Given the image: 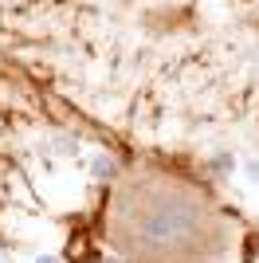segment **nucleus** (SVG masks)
<instances>
[{
    "label": "nucleus",
    "instance_id": "obj_1",
    "mask_svg": "<svg viewBox=\"0 0 259 263\" xmlns=\"http://www.w3.org/2000/svg\"><path fill=\"white\" fill-rule=\"evenodd\" d=\"M90 173H95L98 181H110V177H114V161H110L106 154H98L95 161H90Z\"/></svg>",
    "mask_w": 259,
    "mask_h": 263
},
{
    "label": "nucleus",
    "instance_id": "obj_2",
    "mask_svg": "<svg viewBox=\"0 0 259 263\" xmlns=\"http://www.w3.org/2000/svg\"><path fill=\"white\" fill-rule=\"evenodd\" d=\"M232 165H236V161H232V154H220V157H216V169H224V173H232Z\"/></svg>",
    "mask_w": 259,
    "mask_h": 263
},
{
    "label": "nucleus",
    "instance_id": "obj_3",
    "mask_svg": "<svg viewBox=\"0 0 259 263\" xmlns=\"http://www.w3.org/2000/svg\"><path fill=\"white\" fill-rule=\"evenodd\" d=\"M35 263H63V259H55V255H35Z\"/></svg>",
    "mask_w": 259,
    "mask_h": 263
},
{
    "label": "nucleus",
    "instance_id": "obj_4",
    "mask_svg": "<svg viewBox=\"0 0 259 263\" xmlns=\"http://www.w3.org/2000/svg\"><path fill=\"white\" fill-rule=\"evenodd\" d=\"M248 177H255V181H259V161H251V165H248Z\"/></svg>",
    "mask_w": 259,
    "mask_h": 263
},
{
    "label": "nucleus",
    "instance_id": "obj_5",
    "mask_svg": "<svg viewBox=\"0 0 259 263\" xmlns=\"http://www.w3.org/2000/svg\"><path fill=\"white\" fill-rule=\"evenodd\" d=\"M95 263H118V259H102V255H98V259H95Z\"/></svg>",
    "mask_w": 259,
    "mask_h": 263
}]
</instances>
